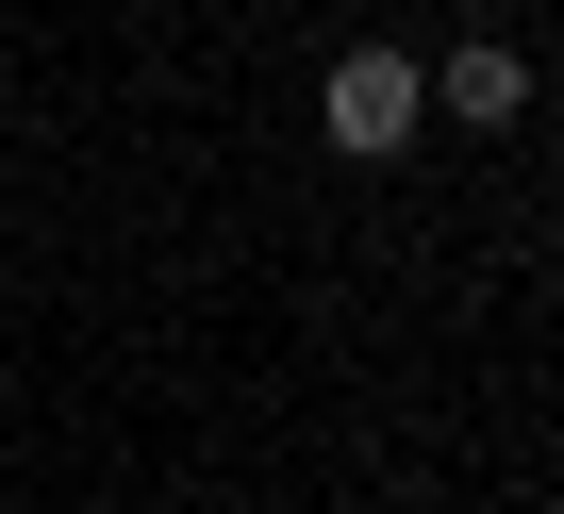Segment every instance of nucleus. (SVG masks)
<instances>
[{"label": "nucleus", "mask_w": 564, "mask_h": 514, "mask_svg": "<svg viewBox=\"0 0 564 514\" xmlns=\"http://www.w3.org/2000/svg\"><path fill=\"white\" fill-rule=\"evenodd\" d=\"M316 117H333V150H349V166H382V150H415V117H432V67L366 34V51H333V84H316Z\"/></svg>", "instance_id": "1"}, {"label": "nucleus", "mask_w": 564, "mask_h": 514, "mask_svg": "<svg viewBox=\"0 0 564 514\" xmlns=\"http://www.w3.org/2000/svg\"><path fill=\"white\" fill-rule=\"evenodd\" d=\"M432 100H448L465 133H514V117H531V51H498V34H465V51L432 67Z\"/></svg>", "instance_id": "2"}]
</instances>
